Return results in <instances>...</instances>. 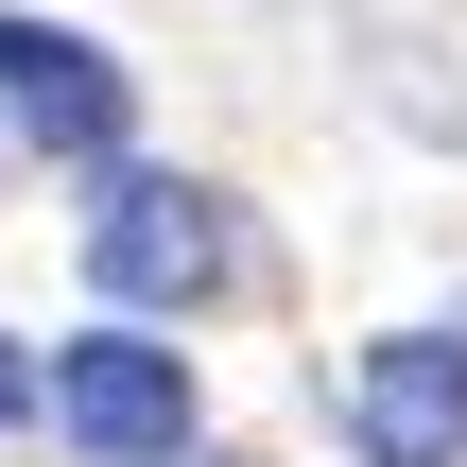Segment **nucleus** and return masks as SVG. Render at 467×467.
I'll return each instance as SVG.
<instances>
[{
	"label": "nucleus",
	"instance_id": "39448f33",
	"mask_svg": "<svg viewBox=\"0 0 467 467\" xmlns=\"http://www.w3.org/2000/svg\"><path fill=\"white\" fill-rule=\"evenodd\" d=\"M0 416H35V364H17V347H0Z\"/></svg>",
	"mask_w": 467,
	"mask_h": 467
},
{
	"label": "nucleus",
	"instance_id": "20e7f679",
	"mask_svg": "<svg viewBox=\"0 0 467 467\" xmlns=\"http://www.w3.org/2000/svg\"><path fill=\"white\" fill-rule=\"evenodd\" d=\"M0 121L17 139H52V156H121V69L87 52V35H52V17H0Z\"/></svg>",
	"mask_w": 467,
	"mask_h": 467
},
{
	"label": "nucleus",
	"instance_id": "f03ea898",
	"mask_svg": "<svg viewBox=\"0 0 467 467\" xmlns=\"http://www.w3.org/2000/svg\"><path fill=\"white\" fill-rule=\"evenodd\" d=\"M52 416H69V451H104V467H173L191 451V364L156 329H87L52 364Z\"/></svg>",
	"mask_w": 467,
	"mask_h": 467
},
{
	"label": "nucleus",
	"instance_id": "7ed1b4c3",
	"mask_svg": "<svg viewBox=\"0 0 467 467\" xmlns=\"http://www.w3.org/2000/svg\"><path fill=\"white\" fill-rule=\"evenodd\" d=\"M347 433H364V467H467V347L451 329H381L364 381H347Z\"/></svg>",
	"mask_w": 467,
	"mask_h": 467
},
{
	"label": "nucleus",
	"instance_id": "f257e3e1",
	"mask_svg": "<svg viewBox=\"0 0 467 467\" xmlns=\"http://www.w3.org/2000/svg\"><path fill=\"white\" fill-rule=\"evenodd\" d=\"M87 277H104V312H191V295L243 277V225H225V191H191V173H104Z\"/></svg>",
	"mask_w": 467,
	"mask_h": 467
}]
</instances>
